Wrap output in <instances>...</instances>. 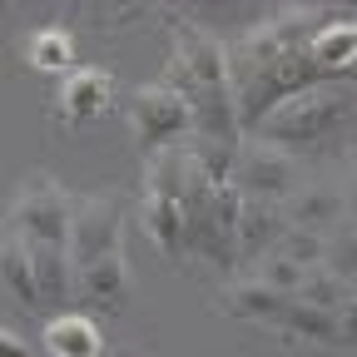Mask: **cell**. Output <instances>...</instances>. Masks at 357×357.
I'll list each match as a JSON object with an SVG mask.
<instances>
[{"instance_id": "obj_23", "label": "cell", "mask_w": 357, "mask_h": 357, "mask_svg": "<svg viewBox=\"0 0 357 357\" xmlns=\"http://www.w3.org/2000/svg\"><path fill=\"white\" fill-rule=\"evenodd\" d=\"M178 6H184L189 15H218V10H229L234 0H178Z\"/></svg>"}, {"instance_id": "obj_7", "label": "cell", "mask_w": 357, "mask_h": 357, "mask_svg": "<svg viewBox=\"0 0 357 357\" xmlns=\"http://www.w3.org/2000/svg\"><path fill=\"white\" fill-rule=\"evenodd\" d=\"M75 293H79V303L89 312H119L129 303V293H134V273H129L124 248H114V253H105L95 263H84V268H75Z\"/></svg>"}, {"instance_id": "obj_9", "label": "cell", "mask_w": 357, "mask_h": 357, "mask_svg": "<svg viewBox=\"0 0 357 357\" xmlns=\"http://www.w3.org/2000/svg\"><path fill=\"white\" fill-rule=\"evenodd\" d=\"M288 234V218H283V204L273 199H248L238 204V258L243 263H258L263 253H273Z\"/></svg>"}, {"instance_id": "obj_20", "label": "cell", "mask_w": 357, "mask_h": 357, "mask_svg": "<svg viewBox=\"0 0 357 357\" xmlns=\"http://www.w3.org/2000/svg\"><path fill=\"white\" fill-rule=\"evenodd\" d=\"M347 293H352V288H347L337 273H328V268H312V273L303 278V288H298L293 298H303V303H318V307H337Z\"/></svg>"}, {"instance_id": "obj_16", "label": "cell", "mask_w": 357, "mask_h": 357, "mask_svg": "<svg viewBox=\"0 0 357 357\" xmlns=\"http://www.w3.org/2000/svg\"><path fill=\"white\" fill-rule=\"evenodd\" d=\"M253 273H258L263 283H273L278 293H288V298H293V293L303 288V278L312 273V268H303V263H293L288 253H278V248H273V253H263V258L253 263Z\"/></svg>"}, {"instance_id": "obj_13", "label": "cell", "mask_w": 357, "mask_h": 357, "mask_svg": "<svg viewBox=\"0 0 357 357\" xmlns=\"http://www.w3.org/2000/svg\"><path fill=\"white\" fill-rule=\"evenodd\" d=\"M307 65L318 75H342L347 65H357V20L352 15H333L318 25L307 45Z\"/></svg>"}, {"instance_id": "obj_19", "label": "cell", "mask_w": 357, "mask_h": 357, "mask_svg": "<svg viewBox=\"0 0 357 357\" xmlns=\"http://www.w3.org/2000/svg\"><path fill=\"white\" fill-rule=\"evenodd\" d=\"M278 253H288V258H293V263H303V268H323V258H328V234L288 229V234H283V243H278Z\"/></svg>"}, {"instance_id": "obj_4", "label": "cell", "mask_w": 357, "mask_h": 357, "mask_svg": "<svg viewBox=\"0 0 357 357\" xmlns=\"http://www.w3.org/2000/svg\"><path fill=\"white\" fill-rule=\"evenodd\" d=\"M70 213H75V199L55 184L50 174H35L20 189L6 229L20 234L25 243H60V248H70Z\"/></svg>"}, {"instance_id": "obj_6", "label": "cell", "mask_w": 357, "mask_h": 357, "mask_svg": "<svg viewBox=\"0 0 357 357\" xmlns=\"http://www.w3.org/2000/svg\"><path fill=\"white\" fill-rule=\"evenodd\" d=\"M124 248V218L114 199H79L70 213V263L84 268L105 253Z\"/></svg>"}, {"instance_id": "obj_17", "label": "cell", "mask_w": 357, "mask_h": 357, "mask_svg": "<svg viewBox=\"0 0 357 357\" xmlns=\"http://www.w3.org/2000/svg\"><path fill=\"white\" fill-rule=\"evenodd\" d=\"M30 65L35 70H70L75 65V45L65 30H40L30 35Z\"/></svg>"}, {"instance_id": "obj_14", "label": "cell", "mask_w": 357, "mask_h": 357, "mask_svg": "<svg viewBox=\"0 0 357 357\" xmlns=\"http://www.w3.org/2000/svg\"><path fill=\"white\" fill-rule=\"evenodd\" d=\"M109 95H114V84H109L105 70H79V75H70V79L60 84L55 114H65V119H95V114L109 105Z\"/></svg>"}, {"instance_id": "obj_5", "label": "cell", "mask_w": 357, "mask_h": 357, "mask_svg": "<svg viewBox=\"0 0 357 357\" xmlns=\"http://www.w3.org/2000/svg\"><path fill=\"white\" fill-rule=\"evenodd\" d=\"M234 178H238V189H243L248 199H273V204H283V199L298 189V154L268 144V139H253L248 149H238Z\"/></svg>"}, {"instance_id": "obj_24", "label": "cell", "mask_w": 357, "mask_h": 357, "mask_svg": "<svg viewBox=\"0 0 357 357\" xmlns=\"http://www.w3.org/2000/svg\"><path fill=\"white\" fill-rule=\"evenodd\" d=\"M342 199H347V213L357 218V159H352V169H347V189H342Z\"/></svg>"}, {"instance_id": "obj_2", "label": "cell", "mask_w": 357, "mask_h": 357, "mask_svg": "<svg viewBox=\"0 0 357 357\" xmlns=\"http://www.w3.org/2000/svg\"><path fill=\"white\" fill-rule=\"evenodd\" d=\"M347 114H352L347 89H337V84H307V89H293L288 100H278V109L258 124V139L298 154L307 144H318L323 134H333Z\"/></svg>"}, {"instance_id": "obj_1", "label": "cell", "mask_w": 357, "mask_h": 357, "mask_svg": "<svg viewBox=\"0 0 357 357\" xmlns=\"http://www.w3.org/2000/svg\"><path fill=\"white\" fill-rule=\"evenodd\" d=\"M164 79L189 95L204 139L234 144V119H238L234 60H229V50H223L208 30H184V35H178V50H174V65H169Z\"/></svg>"}, {"instance_id": "obj_22", "label": "cell", "mask_w": 357, "mask_h": 357, "mask_svg": "<svg viewBox=\"0 0 357 357\" xmlns=\"http://www.w3.org/2000/svg\"><path fill=\"white\" fill-rule=\"evenodd\" d=\"M0 357H35V347L15 328H0Z\"/></svg>"}, {"instance_id": "obj_11", "label": "cell", "mask_w": 357, "mask_h": 357, "mask_svg": "<svg viewBox=\"0 0 357 357\" xmlns=\"http://www.w3.org/2000/svg\"><path fill=\"white\" fill-rule=\"evenodd\" d=\"M40 347H45V357H100L105 337H100V323L89 312H55L45 323Z\"/></svg>"}, {"instance_id": "obj_21", "label": "cell", "mask_w": 357, "mask_h": 357, "mask_svg": "<svg viewBox=\"0 0 357 357\" xmlns=\"http://www.w3.org/2000/svg\"><path fill=\"white\" fill-rule=\"evenodd\" d=\"M337 333H342V347L357 342V293H347V298L337 303Z\"/></svg>"}, {"instance_id": "obj_25", "label": "cell", "mask_w": 357, "mask_h": 357, "mask_svg": "<svg viewBox=\"0 0 357 357\" xmlns=\"http://www.w3.org/2000/svg\"><path fill=\"white\" fill-rule=\"evenodd\" d=\"M307 6H337V10H357V0H307Z\"/></svg>"}, {"instance_id": "obj_15", "label": "cell", "mask_w": 357, "mask_h": 357, "mask_svg": "<svg viewBox=\"0 0 357 357\" xmlns=\"http://www.w3.org/2000/svg\"><path fill=\"white\" fill-rule=\"evenodd\" d=\"M278 333H283V337H293V342L342 347V333H337V307H318V303H303V298H293V303H288Z\"/></svg>"}, {"instance_id": "obj_10", "label": "cell", "mask_w": 357, "mask_h": 357, "mask_svg": "<svg viewBox=\"0 0 357 357\" xmlns=\"http://www.w3.org/2000/svg\"><path fill=\"white\" fill-rule=\"evenodd\" d=\"M283 218L288 229H312V234H333L337 223L347 218V199L333 184H298L283 199Z\"/></svg>"}, {"instance_id": "obj_8", "label": "cell", "mask_w": 357, "mask_h": 357, "mask_svg": "<svg viewBox=\"0 0 357 357\" xmlns=\"http://www.w3.org/2000/svg\"><path fill=\"white\" fill-rule=\"evenodd\" d=\"M288 303H293L288 293H278L273 283H263L258 273H238L218 293V312H229V318H238V323H273L278 328Z\"/></svg>"}, {"instance_id": "obj_3", "label": "cell", "mask_w": 357, "mask_h": 357, "mask_svg": "<svg viewBox=\"0 0 357 357\" xmlns=\"http://www.w3.org/2000/svg\"><path fill=\"white\" fill-rule=\"evenodd\" d=\"M194 129H199L194 105H189V95L178 84L159 79V84H144V89L129 95V134H134V149L144 159H154L159 149L184 144Z\"/></svg>"}, {"instance_id": "obj_12", "label": "cell", "mask_w": 357, "mask_h": 357, "mask_svg": "<svg viewBox=\"0 0 357 357\" xmlns=\"http://www.w3.org/2000/svg\"><path fill=\"white\" fill-rule=\"evenodd\" d=\"M0 288H6L20 307H30V312L45 307L40 303V278H35V248L20 234H10V229H6V238H0Z\"/></svg>"}, {"instance_id": "obj_18", "label": "cell", "mask_w": 357, "mask_h": 357, "mask_svg": "<svg viewBox=\"0 0 357 357\" xmlns=\"http://www.w3.org/2000/svg\"><path fill=\"white\" fill-rule=\"evenodd\" d=\"M323 268H328V273H337L347 288L357 283V223H352V229H342V223H337V229L328 234V258H323Z\"/></svg>"}]
</instances>
